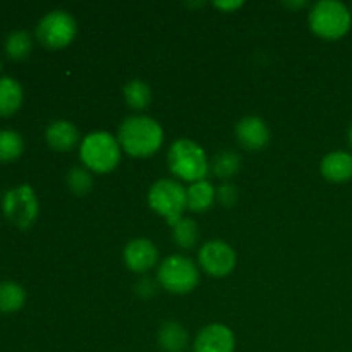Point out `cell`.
<instances>
[{"instance_id":"cell-1","label":"cell","mask_w":352,"mask_h":352,"mask_svg":"<svg viewBox=\"0 0 352 352\" xmlns=\"http://www.w3.org/2000/svg\"><path fill=\"white\" fill-rule=\"evenodd\" d=\"M120 148L127 155L146 158L157 153L164 144V129L150 116H131L119 127Z\"/></svg>"},{"instance_id":"cell-2","label":"cell","mask_w":352,"mask_h":352,"mask_svg":"<svg viewBox=\"0 0 352 352\" xmlns=\"http://www.w3.org/2000/svg\"><path fill=\"white\" fill-rule=\"evenodd\" d=\"M122 148L119 140L107 131H95L82 138L79 146V158L88 170L96 174L112 172L119 165Z\"/></svg>"},{"instance_id":"cell-3","label":"cell","mask_w":352,"mask_h":352,"mask_svg":"<svg viewBox=\"0 0 352 352\" xmlns=\"http://www.w3.org/2000/svg\"><path fill=\"white\" fill-rule=\"evenodd\" d=\"M168 168L181 181L198 182L205 181L210 170L208 157L205 150L192 140H177L168 150Z\"/></svg>"},{"instance_id":"cell-4","label":"cell","mask_w":352,"mask_h":352,"mask_svg":"<svg viewBox=\"0 0 352 352\" xmlns=\"http://www.w3.org/2000/svg\"><path fill=\"white\" fill-rule=\"evenodd\" d=\"M309 28L325 40H337L349 31L352 14L339 0H320L309 10Z\"/></svg>"},{"instance_id":"cell-5","label":"cell","mask_w":352,"mask_h":352,"mask_svg":"<svg viewBox=\"0 0 352 352\" xmlns=\"http://www.w3.org/2000/svg\"><path fill=\"white\" fill-rule=\"evenodd\" d=\"M148 205L174 227L188 208V191L174 179H160L148 191Z\"/></svg>"},{"instance_id":"cell-6","label":"cell","mask_w":352,"mask_h":352,"mask_svg":"<svg viewBox=\"0 0 352 352\" xmlns=\"http://www.w3.org/2000/svg\"><path fill=\"white\" fill-rule=\"evenodd\" d=\"M157 280L172 294H188L199 284V270L195 261L182 254L165 258L157 272Z\"/></svg>"},{"instance_id":"cell-7","label":"cell","mask_w":352,"mask_h":352,"mask_svg":"<svg viewBox=\"0 0 352 352\" xmlns=\"http://www.w3.org/2000/svg\"><path fill=\"white\" fill-rule=\"evenodd\" d=\"M2 210L10 223L19 229H28L36 222L40 203L30 184H21L6 191L2 198Z\"/></svg>"},{"instance_id":"cell-8","label":"cell","mask_w":352,"mask_h":352,"mask_svg":"<svg viewBox=\"0 0 352 352\" xmlns=\"http://www.w3.org/2000/svg\"><path fill=\"white\" fill-rule=\"evenodd\" d=\"M78 34V23L71 12L62 9L50 10L36 26V38L47 48H64Z\"/></svg>"},{"instance_id":"cell-9","label":"cell","mask_w":352,"mask_h":352,"mask_svg":"<svg viewBox=\"0 0 352 352\" xmlns=\"http://www.w3.org/2000/svg\"><path fill=\"white\" fill-rule=\"evenodd\" d=\"M199 265L210 277H227L236 268V251L226 241H208L203 244L198 254Z\"/></svg>"},{"instance_id":"cell-10","label":"cell","mask_w":352,"mask_h":352,"mask_svg":"<svg viewBox=\"0 0 352 352\" xmlns=\"http://www.w3.org/2000/svg\"><path fill=\"white\" fill-rule=\"evenodd\" d=\"M236 337L227 325L212 323L201 329L195 340V352H234Z\"/></svg>"},{"instance_id":"cell-11","label":"cell","mask_w":352,"mask_h":352,"mask_svg":"<svg viewBox=\"0 0 352 352\" xmlns=\"http://www.w3.org/2000/svg\"><path fill=\"white\" fill-rule=\"evenodd\" d=\"M158 261V250L150 239H133L124 248V263L134 274H146Z\"/></svg>"},{"instance_id":"cell-12","label":"cell","mask_w":352,"mask_h":352,"mask_svg":"<svg viewBox=\"0 0 352 352\" xmlns=\"http://www.w3.org/2000/svg\"><path fill=\"white\" fill-rule=\"evenodd\" d=\"M237 141L250 151L261 150L270 141V129L261 117L248 116L241 119L236 126Z\"/></svg>"},{"instance_id":"cell-13","label":"cell","mask_w":352,"mask_h":352,"mask_svg":"<svg viewBox=\"0 0 352 352\" xmlns=\"http://www.w3.org/2000/svg\"><path fill=\"white\" fill-rule=\"evenodd\" d=\"M48 146L55 151H71L79 143V131L71 120H54L45 131Z\"/></svg>"},{"instance_id":"cell-14","label":"cell","mask_w":352,"mask_h":352,"mask_svg":"<svg viewBox=\"0 0 352 352\" xmlns=\"http://www.w3.org/2000/svg\"><path fill=\"white\" fill-rule=\"evenodd\" d=\"M322 175L330 182H347L352 179V155L347 151H332L320 164Z\"/></svg>"},{"instance_id":"cell-15","label":"cell","mask_w":352,"mask_h":352,"mask_svg":"<svg viewBox=\"0 0 352 352\" xmlns=\"http://www.w3.org/2000/svg\"><path fill=\"white\" fill-rule=\"evenodd\" d=\"M23 86L10 76L0 78V117H9L16 113L23 105Z\"/></svg>"},{"instance_id":"cell-16","label":"cell","mask_w":352,"mask_h":352,"mask_svg":"<svg viewBox=\"0 0 352 352\" xmlns=\"http://www.w3.org/2000/svg\"><path fill=\"white\" fill-rule=\"evenodd\" d=\"M158 344L164 352H184L189 346V333L179 322H167L158 330Z\"/></svg>"},{"instance_id":"cell-17","label":"cell","mask_w":352,"mask_h":352,"mask_svg":"<svg viewBox=\"0 0 352 352\" xmlns=\"http://www.w3.org/2000/svg\"><path fill=\"white\" fill-rule=\"evenodd\" d=\"M186 191H188V208L191 212H205L212 208L217 199V189L208 181L192 182Z\"/></svg>"},{"instance_id":"cell-18","label":"cell","mask_w":352,"mask_h":352,"mask_svg":"<svg viewBox=\"0 0 352 352\" xmlns=\"http://www.w3.org/2000/svg\"><path fill=\"white\" fill-rule=\"evenodd\" d=\"M26 302V292L23 285L12 280L0 282V311L2 313H16Z\"/></svg>"},{"instance_id":"cell-19","label":"cell","mask_w":352,"mask_h":352,"mask_svg":"<svg viewBox=\"0 0 352 352\" xmlns=\"http://www.w3.org/2000/svg\"><path fill=\"white\" fill-rule=\"evenodd\" d=\"M124 100L133 110H144L151 103V88L143 79H131L122 89Z\"/></svg>"},{"instance_id":"cell-20","label":"cell","mask_w":352,"mask_h":352,"mask_svg":"<svg viewBox=\"0 0 352 352\" xmlns=\"http://www.w3.org/2000/svg\"><path fill=\"white\" fill-rule=\"evenodd\" d=\"M6 54L14 60H23L33 50V36L24 30H16L6 38Z\"/></svg>"},{"instance_id":"cell-21","label":"cell","mask_w":352,"mask_h":352,"mask_svg":"<svg viewBox=\"0 0 352 352\" xmlns=\"http://www.w3.org/2000/svg\"><path fill=\"white\" fill-rule=\"evenodd\" d=\"M24 151V140L17 131L0 129V162H12Z\"/></svg>"},{"instance_id":"cell-22","label":"cell","mask_w":352,"mask_h":352,"mask_svg":"<svg viewBox=\"0 0 352 352\" xmlns=\"http://www.w3.org/2000/svg\"><path fill=\"white\" fill-rule=\"evenodd\" d=\"M174 241L179 248L182 250H191L196 246L199 239V229L198 223L191 219H181L174 227Z\"/></svg>"},{"instance_id":"cell-23","label":"cell","mask_w":352,"mask_h":352,"mask_svg":"<svg viewBox=\"0 0 352 352\" xmlns=\"http://www.w3.org/2000/svg\"><path fill=\"white\" fill-rule=\"evenodd\" d=\"M239 168H241V157L230 150L222 151V153H219L215 158H213V164H212L213 174H215L217 177L223 179V181L234 177V175L239 172Z\"/></svg>"},{"instance_id":"cell-24","label":"cell","mask_w":352,"mask_h":352,"mask_svg":"<svg viewBox=\"0 0 352 352\" xmlns=\"http://www.w3.org/2000/svg\"><path fill=\"white\" fill-rule=\"evenodd\" d=\"M67 186L74 195L85 196L91 191L93 188V177L89 174V170L86 167H72L71 170L67 172Z\"/></svg>"},{"instance_id":"cell-25","label":"cell","mask_w":352,"mask_h":352,"mask_svg":"<svg viewBox=\"0 0 352 352\" xmlns=\"http://www.w3.org/2000/svg\"><path fill=\"white\" fill-rule=\"evenodd\" d=\"M237 198H239V191H237L236 186L230 184V182H223V184L217 189V199H219L220 205L226 206V208H230V206L236 205Z\"/></svg>"},{"instance_id":"cell-26","label":"cell","mask_w":352,"mask_h":352,"mask_svg":"<svg viewBox=\"0 0 352 352\" xmlns=\"http://www.w3.org/2000/svg\"><path fill=\"white\" fill-rule=\"evenodd\" d=\"M136 292L141 296V298H151V296L157 292V285H155L153 280H148V278H143L136 284Z\"/></svg>"},{"instance_id":"cell-27","label":"cell","mask_w":352,"mask_h":352,"mask_svg":"<svg viewBox=\"0 0 352 352\" xmlns=\"http://www.w3.org/2000/svg\"><path fill=\"white\" fill-rule=\"evenodd\" d=\"M241 6H243V2H215V7L223 10H234Z\"/></svg>"},{"instance_id":"cell-28","label":"cell","mask_w":352,"mask_h":352,"mask_svg":"<svg viewBox=\"0 0 352 352\" xmlns=\"http://www.w3.org/2000/svg\"><path fill=\"white\" fill-rule=\"evenodd\" d=\"M285 6H287V7H305L306 2H296V3L287 2V3H285Z\"/></svg>"},{"instance_id":"cell-29","label":"cell","mask_w":352,"mask_h":352,"mask_svg":"<svg viewBox=\"0 0 352 352\" xmlns=\"http://www.w3.org/2000/svg\"><path fill=\"white\" fill-rule=\"evenodd\" d=\"M349 143H351V146H352V126H351V129H349Z\"/></svg>"},{"instance_id":"cell-30","label":"cell","mask_w":352,"mask_h":352,"mask_svg":"<svg viewBox=\"0 0 352 352\" xmlns=\"http://www.w3.org/2000/svg\"><path fill=\"white\" fill-rule=\"evenodd\" d=\"M0 69H2V60H0Z\"/></svg>"}]
</instances>
